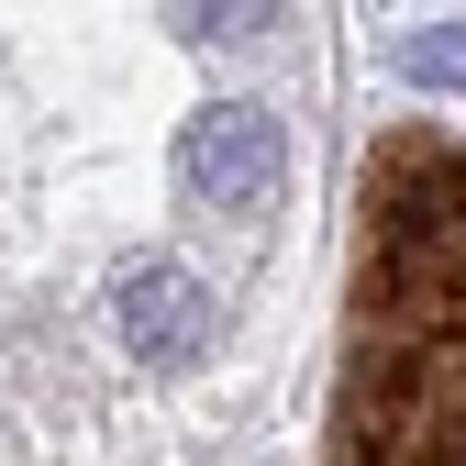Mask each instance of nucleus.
Masks as SVG:
<instances>
[{"mask_svg":"<svg viewBox=\"0 0 466 466\" xmlns=\"http://www.w3.org/2000/svg\"><path fill=\"white\" fill-rule=\"evenodd\" d=\"M322 466H466V123L367 145Z\"/></svg>","mask_w":466,"mask_h":466,"instance_id":"nucleus-1","label":"nucleus"},{"mask_svg":"<svg viewBox=\"0 0 466 466\" xmlns=\"http://www.w3.org/2000/svg\"><path fill=\"white\" fill-rule=\"evenodd\" d=\"M178 178L222 222H267L289 200V123L267 100H200L189 134H178Z\"/></svg>","mask_w":466,"mask_h":466,"instance_id":"nucleus-2","label":"nucleus"},{"mask_svg":"<svg viewBox=\"0 0 466 466\" xmlns=\"http://www.w3.org/2000/svg\"><path fill=\"white\" fill-rule=\"evenodd\" d=\"M400 67H411V78H455V89H466V34H411V45H400Z\"/></svg>","mask_w":466,"mask_h":466,"instance_id":"nucleus-3","label":"nucleus"}]
</instances>
